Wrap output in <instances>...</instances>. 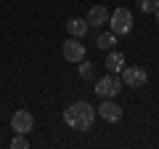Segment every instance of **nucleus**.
<instances>
[{"mask_svg": "<svg viewBox=\"0 0 159 149\" xmlns=\"http://www.w3.org/2000/svg\"><path fill=\"white\" fill-rule=\"evenodd\" d=\"M93 120H96V107H90L88 101H74L64 109V123L74 131H90Z\"/></svg>", "mask_w": 159, "mask_h": 149, "instance_id": "f257e3e1", "label": "nucleus"}, {"mask_svg": "<svg viewBox=\"0 0 159 149\" xmlns=\"http://www.w3.org/2000/svg\"><path fill=\"white\" fill-rule=\"evenodd\" d=\"M109 24H111V32L114 35H127L133 29V13L127 11V8H117V11L109 16Z\"/></svg>", "mask_w": 159, "mask_h": 149, "instance_id": "f03ea898", "label": "nucleus"}, {"mask_svg": "<svg viewBox=\"0 0 159 149\" xmlns=\"http://www.w3.org/2000/svg\"><path fill=\"white\" fill-rule=\"evenodd\" d=\"M119 91H122V80H119L114 72H109L106 77H101V80L96 83V93L101 99H114Z\"/></svg>", "mask_w": 159, "mask_h": 149, "instance_id": "7ed1b4c3", "label": "nucleus"}, {"mask_svg": "<svg viewBox=\"0 0 159 149\" xmlns=\"http://www.w3.org/2000/svg\"><path fill=\"white\" fill-rule=\"evenodd\" d=\"M119 80L125 83V85H130V88H143L146 80H148V74H146L143 67H122V77Z\"/></svg>", "mask_w": 159, "mask_h": 149, "instance_id": "20e7f679", "label": "nucleus"}, {"mask_svg": "<svg viewBox=\"0 0 159 149\" xmlns=\"http://www.w3.org/2000/svg\"><path fill=\"white\" fill-rule=\"evenodd\" d=\"M96 115L103 117L106 123H119V120H122V107H119V104H114L111 99H103L101 107H96Z\"/></svg>", "mask_w": 159, "mask_h": 149, "instance_id": "39448f33", "label": "nucleus"}, {"mask_svg": "<svg viewBox=\"0 0 159 149\" xmlns=\"http://www.w3.org/2000/svg\"><path fill=\"white\" fill-rule=\"evenodd\" d=\"M32 125H34V117L29 115L27 109H19V112H13V117H11V128L16 133H24L27 136L29 131H32Z\"/></svg>", "mask_w": 159, "mask_h": 149, "instance_id": "423d86ee", "label": "nucleus"}, {"mask_svg": "<svg viewBox=\"0 0 159 149\" xmlns=\"http://www.w3.org/2000/svg\"><path fill=\"white\" fill-rule=\"evenodd\" d=\"M64 59L66 61H82L85 59V46L80 43V37H72V40L64 43Z\"/></svg>", "mask_w": 159, "mask_h": 149, "instance_id": "0eeeda50", "label": "nucleus"}, {"mask_svg": "<svg viewBox=\"0 0 159 149\" xmlns=\"http://www.w3.org/2000/svg\"><path fill=\"white\" fill-rule=\"evenodd\" d=\"M85 22H88V27H93V29H96V27H103V24H109V11H106L103 6H93L90 11H88V19H85Z\"/></svg>", "mask_w": 159, "mask_h": 149, "instance_id": "6e6552de", "label": "nucleus"}, {"mask_svg": "<svg viewBox=\"0 0 159 149\" xmlns=\"http://www.w3.org/2000/svg\"><path fill=\"white\" fill-rule=\"evenodd\" d=\"M122 67H125V53L109 51V53H106V69L117 74V72H122Z\"/></svg>", "mask_w": 159, "mask_h": 149, "instance_id": "1a4fd4ad", "label": "nucleus"}, {"mask_svg": "<svg viewBox=\"0 0 159 149\" xmlns=\"http://www.w3.org/2000/svg\"><path fill=\"white\" fill-rule=\"evenodd\" d=\"M66 29H69V35H72V37H82V35H88V22L85 19H69L66 22Z\"/></svg>", "mask_w": 159, "mask_h": 149, "instance_id": "9d476101", "label": "nucleus"}, {"mask_svg": "<svg viewBox=\"0 0 159 149\" xmlns=\"http://www.w3.org/2000/svg\"><path fill=\"white\" fill-rule=\"evenodd\" d=\"M114 43H117V35H114V32H101L96 37V46L101 48V51H111Z\"/></svg>", "mask_w": 159, "mask_h": 149, "instance_id": "9b49d317", "label": "nucleus"}, {"mask_svg": "<svg viewBox=\"0 0 159 149\" xmlns=\"http://www.w3.org/2000/svg\"><path fill=\"white\" fill-rule=\"evenodd\" d=\"M93 74H96V64L82 59V61H80V77H82V80H90Z\"/></svg>", "mask_w": 159, "mask_h": 149, "instance_id": "f8f14e48", "label": "nucleus"}, {"mask_svg": "<svg viewBox=\"0 0 159 149\" xmlns=\"http://www.w3.org/2000/svg\"><path fill=\"white\" fill-rule=\"evenodd\" d=\"M138 8L143 13H157L159 11V0H138Z\"/></svg>", "mask_w": 159, "mask_h": 149, "instance_id": "ddd939ff", "label": "nucleus"}, {"mask_svg": "<svg viewBox=\"0 0 159 149\" xmlns=\"http://www.w3.org/2000/svg\"><path fill=\"white\" fill-rule=\"evenodd\" d=\"M27 147H29L27 136H24V133H16V138L11 141V149H27Z\"/></svg>", "mask_w": 159, "mask_h": 149, "instance_id": "4468645a", "label": "nucleus"}, {"mask_svg": "<svg viewBox=\"0 0 159 149\" xmlns=\"http://www.w3.org/2000/svg\"><path fill=\"white\" fill-rule=\"evenodd\" d=\"M157 24H159V11H157Z\"/></svg>", "mask_w": 159, "mask_h": 149, "instance_id": "2eb2a0df", "label": "nucleus"}]
</instances>
